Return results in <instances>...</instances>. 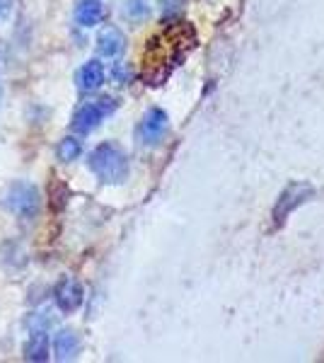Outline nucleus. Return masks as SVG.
I'll use <instances>...</instances> for the list:
<instances>
[{"mask_svg":"<svg viewBox=\"0 0 324 363\" xmlns=\"http://www.w3.org/2000/svg\"><path fill=\"white\" fill-rule=\"evenodd\" d=\"M194 42H196V34H194V29L186 22H179V25H172L164 29V32L155 34L143 51L140 75L150 85H157L186 56V51L191 49Z\"/></svg>","mask_w":324,"mask_h":363,"instance_id":"nucleus-1","label":"nucleus"},{"mask_svg":"<svg viewBox=\"0 0 324 363\" xmlns=\"http://www.w3.org/2000/svg\"><path fill=\"white\" fill-rule=\"evenodd\" d=\"M92 172L97 174L102 182L107 184H119L128 177V160L126 153L119 148L116 143H102L97 145L90 153V160H87Z\"/></svg>","mask_w":324,"mask_h":363,"instance_id":"nucleus-2","label":"nucleus"},{"mask_svg":"<svg viewBox=\"0 0 324 363\" xmlns=\"http://www.w3.org/2000/svg\"><path fill=\"white\" fill-rule=\"evenodd\" d=\"M0 203L20 218H34L39 211V189L29 182H13L3 189Z\"/></svg>","mask_w":324,"mask_h":363,"instance_id":"nucleus-3","label":"nucleus"},{"mask_svg":"<svg viewBox=\"0 0 324 363\" xmlns=\"http://www.w3.org/2000/svg\"><path fill=\"white\" fill-rule=\"evenodd\" d=\"M114 109H116V102L111 97H102V99H97V102L85 104V107H80L78 114H75L73 128L78 133H90L92 128H97L102 124L104 116H109Z\"/></svg>","mask_w":324,"mask_h":363,"instance_id":"nucleus-4","label":"nucleus"},{"mask_svg":"<svg viewBox=\"0 0 324 363\" xmlns=\"http://www.w3.org/2000/svg\"><path fill=\"white\" fill-rule=\"evenodd\" d=\"M54 296H56V306L63 310V313H75L80 306H82V286H80V281H75V279H61L56 284V291H54Z\"/></svg>","mask_w":324,"mask_h":363,"instance_id":"nucleus-5","label":"nucleus"},{"mask_svg":"<svg viewBox=\"0 0 324 363\" xmlns=\"http://www.w3.org/2000/svg\"><path fill=\"white\" fill-rule=\"evenodd\" d=\"M164 133H167V114L162 109H150L143 116V121H140V138H143V143H160Z\"/></svg>","mask_w":324,"mask_h":363,"instance_id":"nucleus-6","label":"nucleus"},{"mask_svg":"<svg viewBox=\"0 0 324 363\" xmlns=\"http://www.w3.org/2000/svg\"><path fill=\"white\" fill-rule=\"evenodd\" d=\"M54 354L58 361H73L80 354V335L75 330H61L54 337Z\"/></svg>","mask_w":324,"mask_h":363,"instance_id":"nucleus-7","label":"nucleus"},{"mask_svg":"<svg viewBox=\"0 0 324 363\" xmlns=\"http://www.w3.org/2000/svg\"><path fill=\"white\" fill-rule=\"evenodd\" d=\"M102 83H104V68L99 61H87L78 70V75H75V85L82 92H95Z\"/></svg>","mask_w":324,"mask_h":363,"instance_id":"nucleus-8","label":"nucleus"},{"mask_svg":"<svg viewBox=\"0 0 324 363\" xmlns=\"http://www.w3.org/2000/svg\"><path fill=\"white\" fill-rule=\"evenodd\" d=\"M123 46H126V39H123V34L116 27H107L99 32L97 51L102 56H119L123 51Z\"/></svg>","mask_w":324,"mask_h":363,"instance_id":"nucleus-9","label":"nucleus"},{"mask_svg":"<svg viewBox=\"0 0 324 363\" xmlns=\"http://www.w3.org/2000/svg\"><path fill=\"white\" fill-rule=\"evenodd\" d=\"M25 359L32 363H44L49 359V339H46L44 330H34L32 337L25 344Z\"/></svg>","mask_w":324,"mask_h":363,"instance_id":"nucleus-10","label":"nucleus"},{"mask_svg":"<svg viewBox=\"0 0 324 363\" xmlns=\"http://www.w3.org/2000/svg\"><path fill=\"white\" fill-rule=\"evenodd\" d=\"M102 3L99 0H78V8H75V17L82 27H95L102 20Z\"/></svg>","mask_w":324,"mask_h":363,"instance_id":"nucleus-11","label":"nucleus"},{"mask_svg":"<svg viewBox=\"0 0 324 363\" xmlns=\"http://www.w3.org/2000/svg\"><path fill=\"white\" fill-rule=\"evenodd\" d=\"M82 153V143L78 138H73V136H66L58 143V148H56V155H58V160L61 162H73V160H78Z\"/></svg>","mask_w":324,"mask_h":363,"instance_id":"nucleus-12","label":"nucleus"},{"mask_svg":"<svg viewBox=\"0 0 324 363\" xmlns=\"http://www.w3.org/2000/svg\"><path fill=\"white\" fill-rule=\"evenodd\" d=\"M126 13H128V17H143L148 13V5H145V0H128Z\"/></svg>","mask_w":324,"mask_h":363,"instance_id":"nucleus-13","label":"nucleus"},{"mask_svg":"<svg viewBox=\"0 0 324 363\" xmlns=\"http://www.w3.org/2000/svg\"><path fill=\"white\" fill-rule=\"evenodd\" d=\"M10 5H13V0H0V20L10 13Z\"/></svg>","mask_w":324,"mask_h":363,"instance_id":"nucleus-14","label":"nucleus"}]
</instances>
